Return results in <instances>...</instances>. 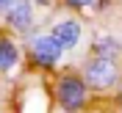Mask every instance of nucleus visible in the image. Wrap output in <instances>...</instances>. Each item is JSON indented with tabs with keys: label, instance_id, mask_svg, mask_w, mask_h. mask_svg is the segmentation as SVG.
<instances>
[{
	"label": "nucleus",
	"instance_id": "nucleus-1",
	"mask_svg": "<svg viewBox=\"0 0 122 113\" xmlns=\"http://www.w3.org/2000/svg\"><path fill=\"white\" fill-rule=\"evenodd\" d=\"M50 97L56 113H86L92 105V88L78 69H64L50 75Z\"/></svg>",
	"mask_w": 122,
	"mask_h": 113
},
{
	"label": "nucleus",
	"instance_id": "nucleus-2",
	"mask_svg": "<svg viewBox=\"0 0 122 113\" xmlns=\"http://www.w3.org/2000/svg\"><path fill=\"white\" fill-rule=\"evenodd\" d=\"M22 50H25V61L30 69H36L42 75H53L64 66L67 50L56 41V36L47 28H36L28 36H22Z\"/></svg>",
	"mask_w": 122,
	"mask_h": 113
},
{
	"label": "nucleus",
	"instance_id": "nucleus-3",
	"mask_svg": "<svg viewBox=\"0 0 122 113\" xmlns=\"http://www.w3.org/2000/svg\"><path fill=\"white\" fill-rule=\"evenodd\" d=\"M78 72L83 75L86 86L92 88V94H111L122 86V66L114 58H103V55H86L81 61Z\"/></svg>",
	"mask_w": 122,
	"mask_h": 113
},
{
	"label": "nucleus",
	"instance_id": "nucleus-4",
	"mask_svg": "<svg viewBox=\"0 0 122 113\" xmlns=\"http://www.w3.org/2000/svg\"><path fill=\"white\" fill-rule=\"evenodd\" d=\"M0 19H3V28L8 33H14L20 39L28 36L30 30L42 28V14H39V6L33 0H14Z\"/></svg>",
	"mask_w": 122,
	"mask_h": 113
},
{
	"label": "nucleus",
	"instance_id": "nucleus-5",
	"mask_svg": "<svg viewBox=\"0 0 122 113\" xmlns=\"http://www.w3.org/2000/svg\"><path fill=\"white\" fill-rule=\"evenodd\" d=\"M47 30H50V33L56 36V41H58V44L67 50V55L78 53V50L83 47L86 28H83V22L78 19V14H67V17L53 19V22L47 25Z\"/></svg>",
	"mask_w": 122,
	"mask_h": 113
},
{
	"label": "nucleus",
	"instance_id": "nucleus-6",
	"mask_svg": "<svg viewBox=\"0 0 122 113\" xmlns=\"http://www.w3.org/2000/svg\"><path fill=\"white\" fill-rule=\"evenodd\" d=\"M25 61V50H22V39L3 30L0 33V77H11L20 72Z\"/></svg>",
	"mask_w": 122,
	"mask_h": 113
},
{
	"label": "nucleus",
	"instance_id": "nucleus-7",
	"mask_svg": "<svg viewBox=\"0 0 122 113\" xmlns=\"http://www.w3.org/2000/svg\"><path fill=\"white\" fill-rule=\"evenodd\" d=\"M89 53L92 55H103V58L122 61V36H117V33H111V30H100V33L92 36Z\"/></svg>",
	"mask_w": 122,
	"mask_h": 113
},
{
	"label": "nucleus",
	"instance_id": "nucleus-8",
	"mask_svg": "<svg viewBox=\"0 0 122 113\" xmlns=\"http://www.w3.org/2000/svg\"><path fill=\"white\" fill-rule=\"evenodd\" d=\"M61 8H67L69 14H92L94 0H58Z\"/></svg>",
	"mask_w": 122,
	"mask_h": 113
},
{
	"label": "nucleus",
	"instance_id": "nucleus-9",
	"mask_svg": "<svg viewBox=\"0 0 122 113\" xmlns=\"http://www.w3.org/2000/svg\"><path fill=\"white\" fill-rule=\"evenodd\" d=\"M114 6V0H94V8L92 14H108V8Z\"/></svg>",
	"mask_w": 122,
	"mask_h": 113
},
{
	"label": "nucleus",
	"instance_id": "nucleus-10",
	"mask_svg": "<svg viewBox=\"0 0 122 113\" xmlns=\"http://www.w3.org/2000/svg\"><path fill=\"white\" fill-rule=\"evenodd\" d=\"M11 3H14V0H0V17L8 11V6H11Z\"/></svg>",
	"mask_w": 122,
	"mask_h": 113
},
{
	"label": "nucleus",
	"instance_id": "nucleus-11",
	"mask_svg": "<svg viewBox=\"0 0 122 113\" xmlns=\"http://www.w3.org/2000/svg\"><path fill=\"white\" fill-rule=\"evenodd\" d=\"M39 8H53V0H33Z\"/></svg>",
	"mask_w": 122,
	"mask_h": 113
},
{
	"label": "nucleus",
	"instance_id": "nucleus-12",
	"mask_svg": "<svg viewBox=\"0 0 122 113\" xmlns=\"http://www.w3.org/2000/svg\"><path fill=\"white\" fill-rule=\"evenodd\" d=\"M3 30H6V28H3V25H0V33H3Z\"/></svg>",
	"mask_w": 122,
	"mask_h": 113
}]
</instances>
